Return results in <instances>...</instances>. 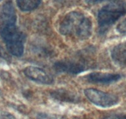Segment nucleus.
I'll use <instances>...</instances> for the list:
<instances>
[{"mask_svg":"<svg viewBox=\"0 0 126 119\" xmlns=\"http://www.w3.org/2000/svg\"><path fill=\"white\" fill-rule=\"evenodd\" d=\"M54 68L58 72L77 75L85 70L86 65L83 60H64L57 61Z\"/></svg>","mask_w":126,"mask_h":119,"instance_id":"5","label":"nucleus"},{"mask_svg":"<svg viewBox=\"0 0 126 119\" xmlns=\"http://www.w3.org/2000/svg\"><path fill=\"white\" fill-rule=\"evenodd\" d=\"M121 78L119 74L102 72H93L87 76V80L91 82L98 84H111L118 81Z\"/></svg>","mask_w":126,"mask_h":119,"instance_id":"7","label":"nucleus"},{"mask_svg":"<svg viewBox=\"0 0 126 119\" xmlns=\"http://www.w3.org/2000/svg\"><path fill=\"white\" fill-rule=\"evenodd\" d=\"M105 1H110V0H86V1L90 4H96V3H101Z\"/></svg>","mask_w":126,"mask_h":119,"instance_id":"13","label":"nucleus"},{"mask_svg":"<svg viewBox=\"0 0 126 119\" xmlns=\"http://www.w3.org/2000/svg\"><path fill=\"white\" fill-rule=\"evenodd\" d=\"M42 0H16L18 8L24 12L32 11L38 8Z\"/></svg>","mask_w":126,"mask_h":119,"instance_id":"10","label":"nucleus"},{"mask_svg":"<svg viewBox=\"0 0 126 119\" xmlns=\"http://www.w3.org/2000/svg\"><path fill=\"white\" fill-rule=\"evenodd\" d=\"M0 34L7 50L13 55L21 57L24 53L25 36L19 31L16 22L0 24Z\"/></svg>","mask_w":126,"mask_h":119,"instance_id":"2","label":"nucleus"},{"mask_svg":"<svg viewBox=\"0 0 126 119\" xmlns=\"http://www.w3.org/2000/svg\"><path fill=\"white\" fill-rule=\"evenodd\" d=\"M84 94L92 104L101 107H111L116 105L119 102V99L116 96L96 89H86L84 91Z\"/></svg>","mask_w":126,"mask_h":119,"instance_id":"4","label":"nucleus"},{"mask_svg":"<svg viewBox=\"0 0 126 119\" xmlns=\"http://www.w3.org/2000/svg\"><path fill=\"white\" fill-rule=\"evenodd\" d=\"M126 14V3L115 2L103 7L98 14L99 32L103 34L119 19Z\"/></svg>","mask_w":126,"mask_h":119,"instance_id":"3","label":"nucleus"},{"mask_svg":"<svg viewBox=\"0 0 126 119\" xmlns=\"http://www.w3.org/2000/svg\"><path fill=\"white\" fill-rule=\"evenodd\" d=\"M59 32L64 36L74 34L81 40L87 39L92 34V21L82 13L72 11L68 13L61 22Z\"/></svg>","mask_w":126,"mask_h":119,"instance_id":"1","label":"nucleus"},{"mask_svg":"<svg viewBox=\"0 0 126 119\" xmlns=\"http://www.w3.org/2000/svg\"><path fill=\"white\" fill-rule=\"evenodd\" d=\"M54 2H56V3H64V2H65L66 1H67V0H53Z\"/></svg>","mask_w":126,"mask_h":119,"instance_id":"15","label":"nucleus"},{"mask_svg":"<svg viewBox=\"0 0 126 119\" xmlns=\"http://www.w3.org/2000/svg\"><path fill=\"white\" fill-rule=\"evenodd\" d=\"M0 57L3 58H7V54L1 46H0Z\"/></svg>","mask_w":126,"mask_h":119,"instance_id":"14","label":"nucleus"},{"mask_svg":"<svg viewBox=\"0 0 126 119\" xmlns=\"http://www.w3.org/2000/svg\"><path fill=\"white\" fill-rule=\"evenodd\" d=\"M51 95L53 96L54 99L61 100V101L75 102L78 99L76 96L73 93H70L67 91L63 90V89L57 90L53 92Z\"/></svg>","mask_w":126,"mask_h":119,"instance_id":"11","label":"nucleus"},{"mask_svg":"<svg viewBox=\"0 0 126 119\" xmlns=\"http://www.w3.org/2000/svg\"><path fill=\"white\" fill-rule=\"evenodd\" d=\"M16 20L17 16L14 7L13 3L9 1L3 4L2 7L1 11L0 13V24L16 22Z\"/></svg>","mask_w":126,"mask_h":119,"instance_id":"9","label":"nucleus"},{"mask_svg":"<svg viewBox=\"0 0 126 119\" xmlns=\"http://www.w3.org/2000/svg\"><path fill=\"white\" fill-rule=\"evenodd\" d=\"M25 76L30 80L38 83L50 84L53 83V79L51 76L45 70L35 66H27L24 70Z\"/></svg>","mask_w":126,"mask_h":119,"instance_id":"6","label":"nucleus"},{"mask_svg":"<svg viewBox=\"0 0 126 119\" xmlns=\"http://www.w3.org/2000/svg\"><path fill=\"white\" fill-rule=\"evenodd\" d=\"M117 31L122 34H126V19L122 20L117 27Z\"/></svg>","mask_w":126,"mask_h":119,"instance_id":"12","label":"nucleus"},{"mask_svg":"<svg viewBox=\"0 0 126 119\" xmlns=\"http://www.w3.org/2000/svg\"><path fill=\"white\" fill-rule=\"evenodd\" d=\"M111 57L115 63L126 66V42L115 46L111 52Z\"/></svg>","mask_w":126,"mask_h":119,"instance_id":"8","label":"nucleus"}]
</instances>
